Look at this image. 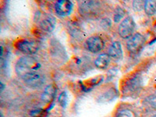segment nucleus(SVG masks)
<instances>
[{
  "mask_svg": "<svg viewBox=\"0 0 156 117\" xmlns=\"http://www.w3.org/2000/svg\"><path fill=\"white\" fill-rule=\"evenodd\" d=\"M101 25L103 28L107 30V29H108L111 27V20L108 18H105V19H103L101 21Z\"/></svg>",
  "mask_w": 156,
  "mask_h": 117,
  "instance_id": "nucleus-19",
  "label": "nucleus"
},
{
  "mask_svg": "<svg viewBox=\"0 0 156 117\" xmlns=\"http://www.w3.org/2000/svg\"><path fill=\"white\" fill-rule=\"evenodd\" d=\"M144 11L148 16H152L156 13V1H146L144 2Z\"/></svg>",
  "mask_w": 156,
  "mask_h": 117,
  "instance_id": "nucleus-13",
  "label": "nucleus"
},
{
  "mask_svg": "<svg viewBox=\"0 0 156 117\" xmlns=\"http://www.w3.org/2000/svg\"><path fill=\"white\" fill-rule=\"evenodd\" d=\"M58 102L60 104V105L63 108H65L67 104V95H66V92L61 93V94L58 97Z\"/></svg>",
  "mask_w": 156,
  "mask_h": 117,
  "instance_id": "nucleus-16",
  "label": "nucleus"
},
{
  "mask_svg": "<svg viewBox=\"0 0 156 117\" xmlns=\"http://www.w3.org/2000/svg\"><path fill=\"white\" fill-rule=\"evenodd\" d=\"M141 83V79L139 76H133L130 78L126 83L125 85V91L129 93H133L138 90L140 87Z\"/></svg>",
  "mask_w": 156,
  "mask_h": 117,
  "instance_id": "nucleus-8",
  "label": "nucleus"
},
{
  "mask_svg": "<svg viewBox=\"0 0 156 117\" xmlns=\"http://www.w3.org/2000/svg\"><path fill=\"white\" fill-rule=\"evenodd\" d=\"M124 14H125V12L122 8L117 7L115 11V13H114V17H113L114 21H115V23L119 22V20H120L124 16Z\"/></svg>",
  "mask_w": 156,
  "mask_h": 117,
  "instance_id": "nucleus-15",
  "label": "nucleus"
},
{
  "mask_svg": "<svg viewBox=\"0 0 156 117\" xmlns=\"http://www.w3.org/2000/svg\"><path fill=\"white\" fill-rule=\"evenodd\" d=\"M144 103H145L146 105H147L149 108L156 110V95L155 94L148 96V97L144 100Z\"/></svg>",
  "mask_w": 156,
  "mask_h": 117,
  "instance_id": "nucleus-14",
  "label": "nucleus"
},
{
  "mask_svg": "<svg viewBox=\"0 0 156 117\" xmlns=\"http://www.w3.org/2000/svg\"><path fill=\"white\" fill-rule=\"evenodd\" d=\"M116 117H134L133 113L129 110H122L117 114Z\"/></svg>",
  "mask_w": 156,
  "mask_h": 117,
  "instance_id": "nucleus-17",
  "label": "nucleus"
},
{
  "mask_svg": "<svg viewBox=\"0 0 156 117\" xmlns=\"http://www.w3.org/2000/svg\"><path fill=\"white\" fill-rule=\"evenodd\" d=\"M55 23L56 21L55 17L50 15H46L40 22V26L42 30L47 32H51L55 28Z\"/></svg>",
  "mask_w": 156,
  "mask_h": 117,
  "instance_id": "nucleus-9",
  "label": "nucleus"
},
{
  "mask_svg": "<svg viewBox=\"0 0 156 117\" xmlns=\"http://www.w3.org/2000/svg\"><path fill=\"white\" fill-rule=\"evenodd\" d=\"M144 2H143L142 1H134L133 2V8L137 11L141 10L143 8H144Z\"/></svg>",
  "mask_w": 156,
  "mask_h": 117,
  "instance_id": "nucleus-18",
  "label": "nucleus"
},
{
  "mask_svg": "<svg viewBox=\"0 0 156 117\" xmlns=\"http://www.w3.org/2000/svg\"><path fill=\"white\" fill-rule=\"evenodd\" d=\"M0 84H1V92H2V90H3V89H4V85H3V83H2V82L0 83Z\"/></svg>",
  "mask_w": 156,
  "mask_h": 117,
  "instance_id": "nucleus-20",
  "label": "nucleus"
},
{
  "mask_svg": "<svg viewBox=\"0 0 156 117\" xmlns=\"http://www.w3.org/2000/svg\"><path fill=\"white\" fill-rule=\"evenodd\" d=\"M86 43L88 50L92 53H98L104 48V41L101 37L98 36L90 37Z\"/></svg>",
  "mask_w": 156,
  "mask_h": 117,
  "instance_id": "nucleus-6",
  "label": "nucleus"
},
{
  "mask_svg": "<svg viewBox=\"0 0 156 117\" xmlns=\"http://www.w3.org/2000/svg\"><path fill=\"white\" fill-rule=\"evenodd\" d=\"M16 47L19 51L27 55H33L36 53L38 49V45L33 41H29L27 39L20 40L16 44Z\"/></svg>",
  "mask_w": 156,
  "mask_h": 117,
  "instance_id": "nucleus-4",
  "label": "nucleus"
},
{
  "mask_svg": "<svg viewBox=\"0 0 156 117\" xmlns=\"http://www.w3.org/2000/svg\"><path fill=\"white\" fill-rule=\"evenodd\" d=\"M73 3L68 0H59L55 3V9L57 14L60 16H66L70 14L73 9Z\"/></svg>",
  "mask_w": 156,
  "mask_h": 117,
  "instance_id": "nucleus-5",
  "label": "nucleus"
},
{
  "mask_svg": "<svg viewBox=\"0 0 156 117\" xmlns=\"http://www.w3.org/2000/svg\"><path fill=\"white\" fill-rule=\"evenodd\" d=\"M41 65L31 56L20 58L16 65V72L26 84L32 88L40 87L44 82V76L38 71Z\"/></svg>",
  "mask_w": 156,
  "mask_h": 117,
  "instance_id": "nucleus-1",
  "label": "nucleus"
},
{
  "mask_svg": "<svg viewBox=\"0 0 156 117\" xmlns=\"http://www.w3.org/2000/svg\"><path fill=\"white\" fill-rule=\"evenodd\" d=\"M108 55L115 60H119L122 57V46L119 41H114L109 47Z\"/></svg>",
  "mask_w": 156,
  "mask_h": 117,
  "instance_id": "nucleus-7",
  "label": "nucleus"
},
{
  "mask_svg": "<svg viewBox=\"0 0 156 117\" xmlns=\"http://www.w3.org/2000/svg\"><path fill=\"white\" fill-rule=\"evenodd\" d=\"M56 94V87L53 84H49L47 86L43 91L42 95H41V99L44 102H51L55 98Z\"/></svg>",
  "mask_w": 156,
  "mask_h": 117,
  "instance_id": "nucleus-10",
  "label": "nucleus"
},
{
  "mask_svg": "<svg viewBox=\"0 0 156 117\" xmlns=\"http://www.w3.org/2000/svg\"><path fill=\"white\" fill-rule=\"evenodd\" d=\"M145 43V38L140 33H136L129 37L126 43L128 51L132 54H136L141 50Z\"/></svg>",
  "mask_w": 156,
  "mask_h": 117,
  "instance_id": "nucleus-2",
  "label": "nucleus"
},
{
  "mask_svg": "<svg viewBox=\"0 0 156 117\" xmlns=\"http://www.w3.org/2000/svg\"><path fill=\"white\" fill-rule=\"evenodd\" d=\"M153 117H156V115H154V116H153Z\"/></svg>",
  "mask_w": 156,
  "mask_h": 117,
  "instance_id": "nucleus-21",
  "label": "nucleus"
},
{
  "mask_svg": "<svg viewBox=\"0 0 156 117\" xmlns=\"http://www.w3.org/2000/svg\"><path fill=\"white\" fill-rule=\"evenodd\" d=\"M135 29V23L131 16L125 18L119 26V34L122 38L130 37Z\"/></svg>",
  "mask_w": 156,
  "mask_h": 117,
  "instance_id": "nucleus-3",
  "label": "nucleus"
},
{
  "mask_svg": "<svg viewBox=\"0 0 156 117\" xmlns=\"http://www.w3.org/2000/svg\"><path fill=\"white\" fill-rule=\"evenodd\" d=\"M110 62V56L108 54H101L94 61V65L97 68L101 69H105L108 67Z\"/></svg>",
  "mask_w": 156,
  "mask_h": 117,
  "instance_id": "nucleus-11",
  "label": "nucleus"
},
{
  "mask_svg": "<svg viewBox=\"0 0 156 117\" xmlns=\"http://www.w3.org/2000/svg\"><path fill=\"white\" fill-rule=\"evenodd\" d=\"M117 96V92L115 89H111L108 90L105 94H101L99 97L98 101L99 102H106V101H111L112 100L115 99Z\"/></svg>",
  "mask_w": 156,
  "mask_h": 117,
  "instance_id": "nucleus-12",
  "label": "nucleus"
}]
</instances>
